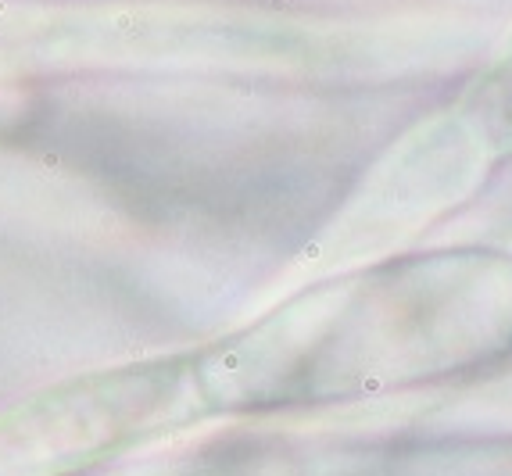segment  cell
<instances>
[{
	"label": "cell",
	"mask_w": 512,
	"mask_h": 476,
	"mask_svg": "<svg viewBox=\"0 0 512 476\" xmlns=\"http://www.w3.org/2000/svg\"><path fill=\"white\" fill-rule=\"evenodd\" d=\"M498 97H502V115H505V122H512V51H509V58H505V65H502V72H498Z\"/></svg>",
	"instance_id": "cell-1"
}]
</instances>
